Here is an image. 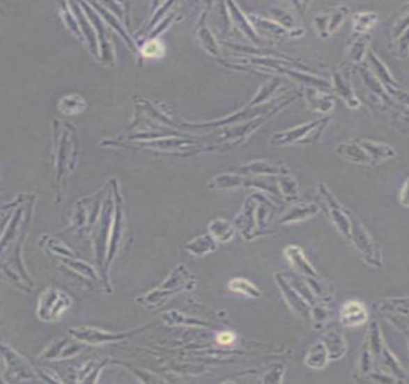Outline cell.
I'll return each mask as SVG.
<instances>
[{
    "label": "cell",
    "instance_id": "cell-18",
    "mask_svg": "<svg viewBox=\"0 0 409 384\" xmlns=\"http://www.w3.org/2000/svg\"><path fill=\"white\" fill-rule=\"evenodd\" d=\"M378 21V13H373V11L355 13L352 16V28H353V31L355 34H357V36L359 35L369 34V31L375 28Z\"/></svg>",
    "mask_w": 409,
    "mask_h": 384
},
{
    "label": "cell",
    "instance_id": "cell-7",
    "mask_svg": "<svg viewBox=\"0 0 409 384\" xmlns=\"http://www.w3.org/2000/svg\"><path fill=\"white\" fill-rule=\"evenodd\" d=\"M369 310L364 302L349 299L340 309V323L346 328H357L367 323Z\"/></svg>",
    "mask_w": 409,
    "mask_h": 384
},
{
    "label": "cell",
    "instance_id": "cell-22",
    "mask_svg": "<svg viewBox=\"0 0 409 384\" xmlns=\"http://www.w3.org/2000/svg\"><path fill=\"white\" fill-rule=\"evenodd\" d=\"M281 79L280 78H272L269 82L265 83L262 86V89L258 91V94L254 96L251 106H261V104L265 102L268 100L272 98V94H275V91L280 88Z\"/></svg>",
    "mask_w": 409,
    "mask_h": 384
},
{
    "label": "cell",
    "instance_id": "cell-15",
    "mask_svg": "<svg viewBox=\"0 0 409 384\" xmlns=\"http://www.w3.org/2000/svg\"><path fill=\"white\" fill-rule=\"evenodd\" d=\"M321 340L327 346L330 362L344 358L345 354L347 353V351H348V346H347L345 337L340 332H336V330L325 332Z\"/></svg>",
    "mask_w": 409,
    "mask_h": 384
},
{
    "label": "cell",
    "instance_id": "cell-11",
    "mask_svg": "<svg viewBox=\"0 0 409 384\" xmlns=\"http://www.w3.org/2000/svg\"><path fill=\"white\" fill-rule=\"evenodd\" d=\"M336 154L341 159L348 161L350 164H362V166H372L370 156L366 151L362 147L359 141H346L337 144L335 148Z\"/></svg>",
    "mask_w": 409,
    "mask_h": 384
},
{
    "label": "cell",
    "instance_id": "cell-1",
    "mask_svg": "<svg viewBox=\"0 0 409 384\" xmlns=\"http://www.w3.org/2000/svg\"><path fill=\"white\" fill-rule=\"evenodd\" d=\"M332 116H323L317 118L315 121H307L305 124L295 126L293 129L286 130L281 132H276L270 139L272 146L281 147L289 144H316L318 142L324 131L332 121Z\"/></svg>",
    "mask_w": 409,
    "mask_h": 384
},
{
    "label": "cell",
    "instance_id": "cell-23",
    "mask_svg": "<svg viewBox=\"0 0 409 384\" xmlns=\"http://www.w3.org/2000/svg\"><path fill=\"white\" fill-rule=\"evenodd\" d=\"M229 289L234 292H238V293L244 294L246 297H250V298H259L262 294L254 284H251L250 281L245 280V279H234L231 281Z\"/></svg>",
    "mask_w": 409,
    "mask_h": 384
},
{
    "label": "cell",
    "instance_id": "cell-20",
    "mask_svg": "<svg viewBox=\"0 0 409 384\" xmlns=\"http://www.w3.org/2000/svg\"><path fill=\"white\" fill-rule=\"evenodd\" d=\"M359 72L362 76L364 84L370 89L373 94L378 96L379 99L383 100V101H390V95L388 94V91H385L382 82L379 81L378 78L376 77L375 75L372 74L370 68L365 66V65H360L359 66Z\"/></svg>",
    "mask_w": 409,
    "mask_h": 384
},
{
    "label": "cell",
    "instance_id": "cell-3",
    "mask_svg": "<svg viewBox=\"0 0 409 384\" xmlns=\"http://www.w3.org/2000/svg\"><path fill=\"white\" fill-rule=\"evenodd\" d=\"M317 189H318L319 197L323 201L324 207L332 224H335L336 229H339V232L344 237L349 239L350 216H349L348 208L341 206V203L337 201L330 189L324 183H319Z\"/></svg>",
    "mask_w": 409,
    "mask_h": 384
},
{
    "label": "cell",
    "instance_id": "cell-13",
    "mask_svg": "<svg viewBox=\"0 0 409 384\" xmlns=\"http://www.w3.org/2000/svg\"><path fill=\"white\" fill-rule=\"evenodd\" d=\"M304 98H305L306 104L309 105V107L312 111L322 113L324 116H327L332 112L335 106L334 96L317 88H306L304 91Z\"/></svg>",
    "mask_w": 409,
    "mask_h": 384
},
{
    "label": "cell",
    "instance_id": "cell-8",
    "mask_svg": "<svg viewBox=\"0 0 409 384\" xmlns=\"http://www.w3.org/2000/svg\"><path fill=\"white\" fill-rule=\"evenodd\" d=\"M284 255L288 261L291 267L302 277H321L309 259L306 257L305 252L300 246L288 245L284 250Z\"/></svg>",
    "mask_w": 409,
    "mask_h": 384
},
{
    "label": "cell",
    "instance_id": "cell-25",
    "mask_svg": "<svg viewBox=\"0 0 409 384\" xmlns=\"http://www.w3.org/2000/svg\"><path fill=\"white\" fill-rule=\"evenodd\" d=\"M409 28V3L403 5L399 13V17L394 23L392 28V39L396 40L403 31H407Z\"/></svg>",
    "mask_w": 409,
    "mask_h": 384
},
{
    "label": "cell",
    "instance_id": "cell-28",
    "mask_svg": "<svg viewBox=\"0 0 409 384\" xmlns=\"http://www.w3.org/2000/svg\"><path fill=\"white\" fill-rule=\"evenodd\" d=\"M385 91H388L389 95L392 99H395L399 101L401 105H405L409 107V93L405 89H402L401 86L399 88H394V86H389L385 88Z\"/></svg>",
    "mask_w": 409,
    "mask_h": 384
},
{
    "label": "cell",
    "instance_id": "cell-2",
    "mask_svg": "<svg viewBox=\"0 0 409 384\" xmlns=\"http://www.w3.org/2000/svg\"><path fill=\"white\" fill-rule=\"evenodd\" d=\"M348 213L350 216V236L348 240H350L369 266L380 269L383 267V255L380 247L357 214H354L350 209H348Z\"/></svg>",
    "mask_w": 409,
    "mask_h": 384
},
{
    "label": "cell",
    "instance_id": "cell-17",
    "mask_svg": "<svg viewBox=\"0 0 409 384\" xmlns=\"http://www.w3.org/2000/svg\"><path fill=\"white\" fill-rule=\"evenodd\" d=\"M277 186L280 191L281 199L287 203H297L300 197L299 184L297 179L291 176V173L282 174L277 177Z\"/></svg>",
    "mask_w": 409,
    "mask_h": 384
},
{
    "label": "cell",
    "instance_id": "cell-27",
    "mask_svg": "<svg viewBox=\"0 0 409 384\" xmlns=\"http://www.w3.org/2000/svg\"><path fill=\"white\" fill-rule=\"evenodd\" d=\"M397 56L401 59H406L409 56V28L403 31L396 40Z\"/></svg>",
    "mask_w": 409,
    "mask_h": 384
},
{
    "label": "cell",
    "instance_id": "cell-24",
    "mask_svg": "<svg viewBox=\"0 0 409 384\" xmlns=\"http://www.w3.org/2000/svg\"><path fill=\"white\" fill-rule=\"evenodd\" d=\"M272 13L275 17V21L280 23L281 26H284V28H287L288 31H295L300 29V28H304V26L298 24L293 15L287 11V10L274 8V9H272Z\"/></svg>",
    "mask_w": 409,
    "mask_h": 384
},
{
    "label": "cell",
    "instance_id": "cell-10",
    "mask_svg": "<svg viewBox=\"0 0 409 384\" xmlns=\"http://www.w3.org/2000/svg\"><path fill=\"white\" fill-rule=\"evenodd\" d=\"M321 212V206L315 202H297L286 210L279 219V224H289L307 221Z\"/></svg>",
    "mask_w": 409,
    "mask_h": 384
},
{
    "label": "cell",
    "instance_id": "cell-4",
    "mask_svg": "<svg viewBox=\"0 0 409 384\" xmlns=\"http://www.w3.org/2000/svg\"><path fill=\"white\" fill-rule=\"evenodd\" d=\"M349 15H350V9L346 5L337 6L330 13L316 15L312 20L316 33L318 34L321 39H330V36L335 34L336 31H339V28L345 23L346 18L348 17Z\"/></svg>",
    "mask_w": 409,
    "mask_h": 384
},
{
    "label": "cell",
    "instance_id": "cell-30",
    "mask_svg": "<svg viewBox=\"0 0 409 384\" xmlns=\"http://www.w3.org/2000/svg\"><path fill=\"white\" fill-rule=\"evenodd\" d=\"M217 341H219V344H221V345H231V344L236 341V334L231 332H221V334H219V337H217Z\"/></svg>",
    "mask_w": 409,
    "mask_h": 384
},
{
    "label": "cell",
    "instance_id": "cell-9",
    "mask_svg": "<svg viewBox=\"0 0 409 384\" xmlns=\"http://www.w3.org/2000/svg\"><path fill=\"white\" fill-rule=\"evenodd\" d=\"M250 21L254 24V28L262 29L263 33L270 35L276 39H299L305 34L304 28H300L295 31H291L276 21H269V20L254 16V15L250 16Z\"/></svg>",
    "mask_w": 409,
    "mask_h": 384
},
{
    "label": "cell",
    "instance_id": "cell-5",
    "mask_svg": "<svg viewBox=\"0 0 409 384\" xmlns=\"http://www.w3.org/2000/svg\"><path fill=\"white\" fill-rule=\"evenodd\" d=\"M276 282L280 287L281 292L284 294V300L287 302L291 309L297 314L299 317H302L305 321L311 320V307L310 304L307 302L302 294L298 292L295 287H294L291 281L287 277H284V274L281 272H276L275 274Z\"/></svg>",
    "mask_w": 409,
    "mask_h": 384
},
{
    "label": "cell",
    "instance_id": "cell-29",
    "mask_svg": "<svg viewBox=\"0 0 409 384\" xmlns=\"http://www.w3.org/2000/svg\"><path fill=\"white\" fill-rule=\"evenodd\" d=\"M399 203L402 207L409 208V177L406 179L403 185L401 186Z\"/></svg>",
    "mask_w": 409,
    "mask_h": 384
},
{
    "label": "cell",
    "instance_id": "cell-26",
    "mask_svg": "<svg viewBox=\"0 0 409 384\" xmlns=\"http://www.w3.org/2000/svg\"><path fill=\"white\" fill-rule=\"evenodd\" d=\"M142 53L143 56H148V58H160L164 54V45L160 41L153 40V41H149L144 45Z\"/></svg>",
    "mask_w": 409,
    "mask_h": 384
},
{
    "label": "cell",
    "instance_id": "cell-6",
    "mask_svg": "<svg viewBox=\"0 0 409 384\" xmlns=\"http://www.w3.org/2000/svg\"><path fill=\"white\" fill-rule=\"evenodd\" d=\"M332 89L335 95L339 96L346 106L352 109L360 107V100L357 99V94L354 91L352 81H350V71L348 68L336 69L332 72Z\"/></svg>",
    "mask_w": 409,
    "mask_h": 384
},
{
    "label": "cell",
    "instance_id": "cell-16",
    "mask_svg": "<svg viewBox=\"0 0 409 384\" xmlns=\"http://www.w3.org/2000/svg\"><path fill=\"white\" fill-rule=\"evenodd\" d=\"M329 362H330L329 352H327V346L322 340H318L314 345H311L310 350L306 354L305 360H304L306 367L314 370H322L327 367Z\"/></svg>",
    "mask_w": 409,
    "mask_h": 384
},
{
    "label": "cell",
    "instance_id": "cell-12",
    "mask_svg": "<svg viewBox=\"0 0 409 384\" xmlns=\"http://www.w3.org/2000/svg\"><path fill=\"white\" fill-rule=\"evenodd\" d=\"M357 141L370 156L372 166H377V164H383L385 161L392 160L399 155L395 148L392 147L390 144H387V143L376 142L372 139H357Z\"/></svg>",
    "mask_w": 409,
    "mask_h": 384
},
{
    "label": "cell",
    "instance_id": "cell-21",
    "mask_svg": "<svg viewBox=\"0 0 409 384\" xmlns=\"http://www.w3.org/2000/svg\"><path fill=\"white\" fill-rule=\"evenodd\" d=\"M330 320V310L325 307L324 302H318L311 309V323L317 330L324 328Z\"/></svg>",
    "mask_w": 409,
    "mask_h": 384
},
{
    "label": "cell",
    "instance_id": "cell-19",
    "mask_svg": "<svg viewBox=\"0 0 409 384\" xmlns=\"http://www.w3.org/2000/svg\"><path fill=\"white\" fill-rule=\"evenodd\" d=\"M370 43V34L359 35L349 47L348 54H347L349 63L354 65L362 64V61L366 58L369 49H370L369 47Z\"/></svg>",
    "mask_w": 409,
    "mask_h": 384
},
{
    "label": "cell",
    "instance_id": "cell-14",
    "mask_svg": "<svg viewBox=\"0 0 409 384\" xmlns=\"http://www.w3.org/2000/svg\"><path fill=\"white\" fill-rule=\"evenodd\" d=\"M366 61L372 74L378 78L379 81L383 84L384 88H389V86L399 88V86H401L395 77L392 76V72L389 71L387 65L379 59L378 56L371 48L367 52Z\"/></svg>",
    "mask_w": 409,
    "mask_h": 384
}]
</instances>
